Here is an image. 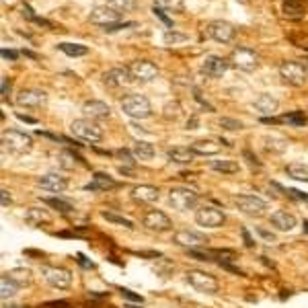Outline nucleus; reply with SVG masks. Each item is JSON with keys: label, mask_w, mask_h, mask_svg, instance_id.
I'll return each mask as SVG.
<instances>
[{"label": "nucleus", "mask_w": 308, "mask_h": 308, "mask_svg": "<svg viewBox=\"0 0 308 308\" xmlns=\"http://www.w3.org/2000/svg\"><path fill=\"white\" fill-rule=\"evenodd\" d=\"M70 131L72 136H76L78 140L82 142H91V144H97L103 140V129L89 117H82V119H74L70 123Z\"/></svg>", "instance_id": "1"}, {"label": "nucleus", "mask_w": 308, "mask_h": 308, "mask_svg": "<svg viewBox=\"0 0 308 308\" xmlns=\"http://www.w3.org/2000/svg\"><path fill=\"white\" fill-rule=\"evenodd\" d=\"M121 109L127 117L131 119H146L152 115V107H150V101L144 97V95H127L123 97L121 101Z\"/></svg>", "instance_id": "2"}, {"label": "nucleus", "mask_w": 308, "mask_h": 308, "mask_svg": "<svg viewBox=\"0 0 308 308\" xmlns=\"http://www.w3.org/2000/svg\"><path fill=\"white\" fill-rule=\"evenodd\" d=\"M3 146L15 154H27L33 148V138L19 129H7L3 131Z\"/></svg>", "instance_id": "3"}, {"label": "nucleus", "mask_w": 308, "mask_h": 308, "mask_svg": "<svg viewBox=\"0 0 308 308\" xmlns=\"http://www.w3.org/2000/svg\"><path fill=\"white\" fill-rule=\"evenodd\" d=\"M279 76L292 86H302L308 78V66L302 62H283L279 66Z\"/></svg>", "instance_id": "4"}, {"label": "nucleus", "mask_w": 308, "mask_h": 308, "mask_svg": "<svg viewBox=\"0 0 308 308\" xmlns=\"http://www.w3.org/2000/svg\"><path fill=\"white\" fill-rule=\"evenodd\" d=\"M200 202V195L187 187H175L169 191V204L179 210V212H187V210H193Z\"/></svg>", "instance_id": "5"}, {"label": "nucleus", "mask_w": 308, "mask_h": 308, "mask_svg": "<svg viewBox=\"0 0 308 308\" xmlns=\"http://www.w3.org/2000/svg\"><path fill=\"white\" fill-rule=\"evenodd\" d=\"M185 277H187L189 285L195 288V290L202 292V294H216L218 288H220V283H218V279H216L214 275H210V273H206V271H200V269L187 271Z\"/></svg>", "instance_id": "6"}, {"label": "nucleus", "mask_w": 308, "mask_h": 308, "mask_svg": "<svg viewBox=\"0 0 308 308\" xmlns=\"http://www.w3.org/2000/svg\"><path fill=\"white\" fill-rule=\"evenodd\" d=\"M230 64L243 72H253L259 66V54L251 48H236L230 54Z\"/></svg>", "instance_id": "7"}, {"label": "nucleus", "mask_w": 308, "mask_h": 308, "mask_svg": "<svg viewBox=\"0 0 308 308\" xmlns=\"http://www.w3.org/2000/svg\"><path fill=\"white\" fill-rule=\"evenodd\" d=\"M234 206L245 214V216H251V218H261L267 210V204L257 197V195H236L234 197Z\"/></svg>", "instance_id": "8"}, {"label": "nucleus", "mask_w": 308, "mask_h": 308, "mask_svg": "<svg viewBox=\"0 0 308 308\" xmlns=\"http://www.w3.org/2000/svg\"><path fill=\"white\" fill-rule=\"evenodd\" d=\"M41 275L43 279L52 285V288H58V290H68L72 285V273L64 267H50V265H43L41 267Z\"/></svg>", "instance_id": "9"}, {"label": "nucleus", "mask_w": 308, "mask_h": 308, "mask_svg": "<svg viewBox=\"0 0 308 308\" xmlns=\"http://www.w3.org/2000/svg\"><path fill=\"white\" fill-rule=\"evenodd\" d=\"M89 19H91V23H93V25H99V27L109 29V27H113V25H117V23H119L121 13H117V11H113L111 7L103 5V7H95V9L91 11Z\"/></svg>", "instance_id": "10"}, {"label": "nucleus", "mask_w": 308, "mask_h": 308, "mask_svg": "<svg viewBox=\"0 0 308 308\" xmlns=\"http://www.w3.org/2000/svg\"><path fill=\"white\" fill-rule=\"evenodd\" d=\"M206 33H208V37H212L218 43H230L234 39V35H236V29L228 21H212L208 25Z\"/></svg>", "instance_id": "11"}, {"label": "nucleus", "mask_w": 308, "mask_h": 308, "mask_svg": "<svg viewBox=\"0 0 308 308\" xmlns=\"http://www.w3.org/2000/svg\"><path fill=\"white\" fill-rule=\"evenodd\" d=\"M230 68V60L222 58V56H216V54H210L206 56L204 64H202V72L210 78H222Z\"/></svg>", "instance_id": "12"}, {"label": "nucleus", "mask_w": 308, "mask_h": 308, "mask_svg": "<svg viewBox=\"0 0 308 308\" xmlns=\"http://www.w3.org/2000/svg\"><path fill=\"white\" fill-rule=\"evenodd\" d=\"M48 103V93L39 89H23L17 95V105L25 109H39Z\"/></svg>", "instance_id": "13"}, {"label": "nucleus", "mask_w": 308, "mask_h": 308, "mask_svg": "<svg viewBox=\"0 0 308 308\" xmlns=\"http://www.w3.org/2000/svg\"><path fill=\"white\" fill-rule=\"evenodd\" d=\"M224 220H226V216L214 206H204L195 212V222L206 228H220L224 224Z\"/></svg>", "instance_id": "14"}, {"label": "nucleus", "mask_w": 308, "mask_h": 308, "mask_svg": "<svg viewBox=\"0 0 308 308\" xmlns=\"http://www.w3.org/2000/svg\"><path fill=\"white\" fill-rule=\"evenodd\" d=\"M142 224H144L148 230H154V232H167V230L173 228L171 218H169L165 212H161V210H150V212H146L144 218H142Z\"/></svg>", "instance_id": "15"}, {"label": "nucleus", "mask_w": 308, "mask_h": 308, "mask_svg": "<svg viewBox=\"0 0 308 308\" xmlns=\"http://www.w3.org/2000/svg\"><path fill=\"white\" fill-rule=\"evenodd\" d=\"M129 70H131L134 78L140 80V82H150V80H154L159 76V66L148 62V60H136L129 66Z\"/></svg>", "instance_id": "16"}, {"label": "nucleus", "mask_w": 308, "mask_h": 308, "mask_svg": "<svg viewBox=\"0 0 308 308\" xmlns=\"http://www.w3.org/2000/svg\"><path fill=\"white\" fill-rule=\"evenodd\" d=\"M103 80L109 86H129L136 78H134V74H131L129 68H113V70L105 72Z\"/></svg>", "instance_id": "17"}, {"label": "nucleus", "mask_w": 308, "mask_h": 308, "mask_svg": "<svg viewBox=\"0 0 308 308\" xmlns=\"http://www.w3.org/2000/svg\"><path fill=\"white\" fill-rule=\"evenodd\" d=\"M173 240H175L177 245H181V247H191V249H195V247H204V245H208V243H210L206 234L195 232V230H179V232L173 236Z\"/></svg>", "instance_id": "18"}, {"label": "nucleus", "mask_w": 308, "mask_h": 308, "mask_svg": "<svg viewBox=\"0 0 308 308\" xmlns=\"http://www.w3.org/2000/svg\"><path fill=\"white\" fill-rule=\"evenodd\" d=\"M37 185L41 189H48V191H54V193H60L68 187V179L60 173H46L43 177L37 179Z\"/></svg>", "instance_id": "19"}, {"label": "nucleus", "mask_w": 308, "mask_h": 308, "mask_svg": "<svg viewBox=\"0 0 308 308\" xmlns=\"http://www.w3.org/2000/svg\"><path fill=\"white\" fill-rule=\"evenodd\" d=\"M253 109H257V113H261V115H273L279 109V101L273 95L263 93L253 101Z\"/></svg>", "instance_id": "20"}, {"label": "nucleus", "mask_w": 308, "mask_h": 308, "mask_svg": "<svg viewBox=\"0 0 308 308\" xmlns=\"http://www.w3.org/2000/svg\"><path fill=\"white\" fill-rule=\"evenodd\" d=\"M82 111H84V115L89 117V119H107L109 115H111V107L107 105V103H103V101H86L84 105H82Z\"/></svg>", "instance_id": "21"}, {"label": "nucleus", "mask_w": 308, "mask_h": 308, "mask_svg": "<svg viewBox=\"0 0 308 308\" xmlns=\"http://www.w3.org/2000/svg\"><path fill=\"white\" fill-rule=\"evenodd\" d=\"M159 197H161V193L154 185H136L131 189V200H136L140 204H154V202H159Z\"/></svg>", "instance_id": "22"}, {"label": "nucleus", "mask_w": 308, "mask_h": 308, "mask_svg": "<svg viewBox=\"0 0 308 308\" xmlns=\"http://www.w3.org/2000/svg\"><path fill=\"white\" fill-rule=\"evenodd\" d=\"M271 224L281 232H290L296 228V216L285 212V210H277L271 214Z\"/></svg>", "instance_id": "23"}, {"label": "nucleus", "mask_w": 308, "mask_h": 308, "mask_svg": "<svg viewBox=\"0 0 308 308\" xmlns=\"http://www.w3.org/2000/svg\"><path fill=\"white\" fill-rule=\"evenodd\" d=\"M195 154H202V157H214V154H218L220 152V148H222V144L218 142V140H195L191 146H189Z\"/></svg>", "instance_id": "24"}, {"label": "nucleus", "mask_w": 308, "mask_h": 308, "mask_svg": "<svg viewBox=\"0 0 308 308\" xmlns=\"http://www.w3.org/2000/svg\"><path fill=\"white\" fill-rule=\"evenodd\" d=\"M167 154H169V159H171L173 163H177V165H189V163H193V159H195V152H193L191 148H185V146H175V148H171Z\"/></svg>", "instance_id": "25"}, {"label": "nucleus", "mask_w": 308, "mask_h": 308, "mask_svg": "<svg viewBox=\"0 0 308 308\" xmlns=\"http://www.w3.org/2000/svg\"><path fill=\"white\" fill-rule=\"evenodd\" d=\"M117 187V183L109 177V175H103V173H95V177H93V181L84 187V189H89V191H107V189H115Z\"/></svg>", "instance_id": "26"}, {"label": "nucleus", "mask_w": 308, "mask_h": 308, "mask_svg": "<svg viewBox=\"0 0 308 308\" xmlns=\"http://www.w3.org/2000/svg\"><path fill=\"white\" fill-rule=\"evenodd\" d=\"M131 150H134V157L140 159V161H150V159H154V154H157L154 146L148 144V142H144V140H136Z\"/></svg>", "instance_id": "27"}, {"label": "nucleus", "mask_w": 308, "mask_h": 308, "mask_svg": "<svg viewBox=\"0 0 308 308\" xmlns=\"http://www.w3.org/2000/svg\"><path fill=\"white\" fill-rule=\"evenodd\" d=\"M7 275H9V279H11L13 283H17L19 288H23V285H29V283L33 281V275H31V271H29V269H25V267L11 269Z\"/></svg>", "instance_id": "28"}, {"label": "nucleus", "mask_w": 308, "mask_h": 308, "mask_svg": "<svg viewBox=\"0 0 308 308\" xmlns=\"http://www.w3.org/2000/svg\"><path fill=\"white\" fill-rule=\"evenodd\" d=\"M285 173H288L292 179H296V181L308 183V165H302V163H290V165L285 167Z\"/></svg>", "instance_id": "29"}, {"label": "nucleus", "mask_w": 308, "mask_h": 308, "mask_svg": "<svg viewBox=\"0 0 308 308\" xmlns=\"http://www.w3.org/2000/svg\"><path fill=\"white\" fill-rule=\"evenodd\" d=\"M210 169H214L218 173H224V175H234V173H238V163L228 161V159H224V161H212Z\"/></svg>", "instance_id": "30"}, {"label": "nucleus", "mask_w": 308, "mask_h": 308, "mask_svg": "<svg viewBox=\"0 0 308 308\" xmlns=\"http://www.w3.org/2000/svg\"><path fill=\"white\" fill-rule=\"evenodd\" d=\"M66 56L70 58H80V56H86L89 54V48L86 46H80V43H60L58 46Z\"/></svg>", "instance_id": "31"}, {"label": "nucleus", "mask_w": 308, "mask_h": 308, "mask_svg": "<svg viewBox=\"0 0 308 308\" xmlns=\"http://www.w3.org/2000/svg\"><path fill=\"white\" fill-rule=\"evenodd\" d=\"M163 41H165L167 46H181V43H187L189 37H187L185 33H179V31H175V29H169V31H165V35H163Z\"/></svg>", "instance_id": "32"}, {"label": "nucleus", "mask_w": 308, "mask_h": 308, "mask_svg": "<svg viewBox=\"0 0 308 308\" xmlns=\"http://www.w3.org/2000/svg\"><path fill=\"white\" fill-rule=\"evenodd\" d=\"M163 11H171V13H183L185 9V0H157V5Z\"/></svg>", "instance_id": "33"}, {"label": "nucleus", "mask_w": 308, "mask_h": 308, "mask_svg": "<svg viewBox=\"0 0 308 308\" xmlns=\"http://www.w3.org/2000/svg\"><path fill=\"white\" fill-rule=\"evenodd\" d=\"M107 7H111L117 13H129L136 9V0H107Z\"/></svg>", "instance_id": "34"}, {"label": "nucleus", "mask_w": 308, "mask_h": 308, "mask_svg": "<svg viewBox=\"0 0 308 308\" xmlns=\"http://www.w3.org/2000/svg\"><path fill=\"white\" fill-rule=\"evenodd\" d=\"M17 283H13L11 279H9V275L5 273L3 275V279H0V290H3V292H0V294H3V300H7V298H13L15 294H17Z\"/></svg>", "instance_id": "35"}, {"label": "nucleus", "mask_w": 308, "mask_h": 308, "mask_svg": "<svg viewBox=\"0 0 308 308\" xmlns=\"http://www.w3.org/2000/svg\"><path fill=\"white\" fill-rule=\"evenodd\" d=\"M43 204L52 206L54 210H58V212H62V214H70V212L74 210L72 204H68V202H64V200H58V197H48V200H43Z\"/></svg>", "instance_id": "36"}, {"label": "nucleus", "mask_w": 308, "mask_h": 308, "mask_svg": "<svg viewBox=\"0 0 308 308\" xmlns=\"http://www.w3.org/2000/svg\"><path fill=\"white\" fill-rule=\"evenodd\" d=\"M58 161H60V167H62V169H74L78 159L74 157L72 152L64 150V152H60V154H58Z\"/></svg>", "instance_id": "37"}, {"label": "nucleus", "mask_w": 308, "mask_h": 308, "mask_svg": "<svg viewBox=\"0 0 308 308\" xmlns=\"http://www.w3.org/2000/svg\"><path fill=\"white\" fill-rule=\"evenodd\" d=\"M25 220H27L31 226H37V224H41L43 220H48V216H46L41 210H37V208H31V210H27V214H25Z\"/></svg>", "instance_id": "38"}, {"label": "nucleus", "mask_w": 308, "mask_h": 308, "mask_svg": "<svg viewBox=\"0 0 308 308\" xmlns=\"http://www.w3.org/2000/svg\"><path fill=\"white\" fill-rule=\"evenodd\" d=\"M154 271H157L159 275H163V277H167L173 271V263L169 259L161 257V259H157V263H154Z\"/></svg>", "instance_id": "39"}, {"label": "nucleus", "mask_w": 308, "mask_h": 308, "mask_svg": "<svg viewBox=\"0 0 308 308\" xmlns=\"http://www.w3.org/2000/svg\"><path fill=\"white\" fill-rule=\"evenodd\" d=\"M283 13L285 15H302L304 7H302L300 0H285V3H283Z\"/></svg>", "instance_id": "40"}, {"label": "nucleus", "mask_w": 308, "mask_h": 308, "mask_svg": "<svg viewBox=\"0 0 308 308\" xmlns=\"http://www.w3.org/2000/svg\"><path fill=\"white\" fill-rule=\"evenodd\" d=\"M281 121L292 123V125H304V123H306V115H304V113H300V111H294V113L283 115V117H281Z\"/></svg>", "instance_id": "41"}, {"label": "nucleus", "mask_w": 308, "mask_h": 308, "mask_svg": "<svg viewBox=\"0 0 308 308\" xmlns=\"http://www.w3.org/2000/svg\"><path fill=\"white\" fill-rule=\"evenodd\" d=\"M103 218H105V220H109V222L121 224V226H125V228H134L131 220H127V218H123V216H117V214H113V212H103Z\"/></svg>", "instance_id": "42"}, {"label": "nucleus", "mask_w": 308, "mask_h": 308, "mask_svg": "<svg viewBox=\"0 0 308 308\" xmlns=\"http://www.w3.org/2000/svg\"><path fill=\"white\" fill-rule=\"evenodd\" d=\"M220 127H224V129H243V121L222 117V119H220Z\"/></svg>", "instance_id": "43"}, {"label": "nucleus", "mask_w": 308, "mask_h": 308, "mask_svg": "<svg viewBox=\"0 0 308 308\" xmlns=\"http://www.w3.org/2000/svg\"><path fill=\"white\" fill-rule=\"evenodd\" d=\"M257 234H259L261 238H265L267 243H275V234H273V232H269V230H265V228H261V226L257 228Z\"/></svg>", "instance_id": "44"}, {"label": "nucleus", "mask_w": 308, "mask_h": 308, "mask_svg": "<svg viewBox=\"0 0 308 308\" xmlns=\"http://www.w3.org/2000/svg\"><path fill=\"white\" fill-rule=\"evenodd\" d=\"M121 294H123L125 298L134 300V302H138V304H142V302H144V298H142V296H136V294H134V292H129V290H121Z\"/></svg>", "instance_id": "45"}, {"label": "nucleus", "mask_w": 308, "mask_h": 308, "mask_svg": "<svg viewBox=\"0 0 308 308\" xmlns=\"http://www.w3.org/2000/svg\"><path fill=\"white\" fill-rule=\"evenodd\" d=\"M84 308H115V306H111L107 302H86Z\"/></svg>", "instance_id": "46"}, {"label": "nucleus", "mask_w": 308, "mask_h": 308, "mask_svg": "<svg viewBox=\"0 0 308 308\" xmlns=\"http://www.w3.org/2000/svg\"><path fill=\"white\" fill-rule=\"evenodd\" d=\"M288 195L290 197H296V200H304V202H308V195H304L302 191H298V189H288Z\"/></svg>", "instance_id": "47"}, {"label": "nucleus", "mask_w": 308, "mask_h": 308, "mask_svg": "<svg viewBox=\"0 0 308 308\" xmlns=\"http://www.w3.org/2000/svg\"><path fill=\"white\" fill-rule=\"evenodd\" d=\"M9 93H11V82H9V78L5 76V78H3V99H7Z\"/></svg>", "instance_id": "48"}, {"label": "nucleus", "mask_w": 308, "mask_h": 308, "mask_svg": "<svg viewBox=\"0 0 308 308\" xmlns=\"http://www.w3.org/2000/svg\"><path fill=\"white\" fill-rule=\"evenodd\" d=\"M39 308H70L66 302H50V304H43Z\"/></svg>", "instance_id": "49"}, {"label": "nucleus", "mask_w": 308, "mask_h": 308, "mask_svg": "<svg viewBox=\"0 0 308 308\" xmlns=\"http://www.w3.org/2000/svg\"><path fill=\"white\" fill-rule=\"evenodd\" d=\"M0 197H3V208L11 206V195H9V191H7V189H3V191H0Z\"/></svg>", "instance_id": "50"}, {"label": "nucleus", "mask_w": 308, "mask_h": 308, "mask_svg": "<svg viewBox=\"0 0 308 308\" xmlns=\"http://www.w3.org/2000/svg\"><path fill=\"white\" fill-rule=\"evenodd\" d=\"M76 257H78V263H80V265H82V267H86V269H93V267H95V265H93V263H89V261H86V259H84V255H80V253H78V255H76Z\"/></svg>", "instance_id": "51"}, {"label": "nucleus", "mask_w": 308, "mask_h": 308, "mask_svg": "<svg viewBox=\"0 0 308 308\" xmlns=\"http://www.w3.org/2000/svg\"><path fill=\"white\" fill-rule=\"evenodd\" d=\"M117 154H119V157L123 159V163H127V165H131V163H134V161L129 159V152H127V150H119Z\"/></svg>", "instance_id": "52"}, {"label": "nucleus", "mask_w": 308, "mask_h": 308, "mask_svg": "<svg viewBox=\"0 0 308 308\" xmlns=\"http://www.w3.org/2000/svg\"><path fill=\"white\" fill-rule=\"evenodd\" d=\"M3 58H5V60H17V52H11V50H3Z\"/></svg>", "instance_id": "53"}, {"label": "nucleus", "mask_w": 308, "mask_h": 308, "mask_svg": "<svg viewBox=\"0 0 308 308\" xmlns=\"http://www.w3.org/2000/svg\"><path fill=\"white\" fill-rule=\"evenodd\" d=\"M243 236H245V243H247V247H253V245H255V243L251 240V236H249V232H247V230H243Z\"/></svg>", "instance_id": "54"}, {"label": "nucleus", "mask_w": 308, "mask_h": 308, "mask_svg": "<svg viewBox=\"0 0 308 308\" xmlns=\"http://www.w3.org/2000/svg\"><path fill=\"white\" fill-rule=\"evenodd\" d=\"M17 117H19V119H23V121H29V123H35V119H33V117H27V115H23V113H17Z\"/></svg>", "instance_id": "55"}, {"label": "nucleus", "mask_w": 308, "mask_h": 308, "mask_svg": "<svg viewBox=\"0 0 308 308\" xmlns=\"http://www.w3.org/2000/svg\"><path fill=\"white\" fill-rule=\"evenodd\" d=\"M304 226H306V232H308V220H304Z\"/></svg>", "instance_id": "56"}, {"label": "nucleus", "mask_w": 308, "mask_h": 308, "mask_svg": "<svg viewBox=\"0 0 308 308\" xmlns=\"http://www.w3.org/2000/svg\"><path fill=\"white\" fill-rule=\"evenodd\" d=\"M5 308H21V306H5Z\"/></svg>", "instance_id": "57"}]
</instances>
